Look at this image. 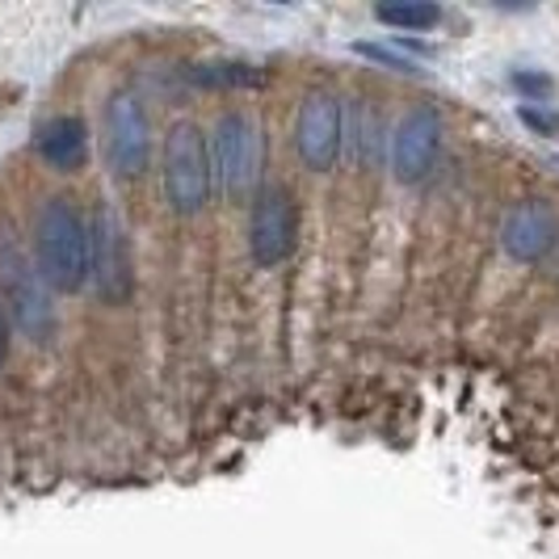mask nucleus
I'll return each mask as SVG.
<instances>
[{
	"label": "nucleus",
	"mask_w": 559,
	"mask_h": 559,
	"mask_svg": "<svg viewBox=\"0 0 559 559\" xmlns=\"http://www.w3.org/2000/svg\"><path fill=\"white\" fill-rule=\"evenodd\" d=\"M0 299L13 316V324L29 341H47L56 333V308H51V286L43 282L34 257L22 249L13 231H0Z\"/></svg>",
	"instance_id": "nucleus-2"
},
{
	"label": "nucleus",
	"mask_w": 559,
	"mask_h": 559,
	"mask_svg": "<svg viewBox=\"0 0 559 559\" xmlns=\"http://www.w3.org/2000/svg\"><path fill=\"white\" fill-rule=\"evenodd\" d=\"M38 156L59 173H72L84 165V152H88V135H84L81 118H51L43 131H38Z\"/></svg>",
	"instance_id": "nucleus-11"
},
{
	"label": "nucleus",
	"mask_w": 559,
	"mask_h": 559,
	"mask_svg": "<svg viewBox=\"0 0 559 559\" xmlns=\"http://www.w3.org/2000/svg\"><path fill=\"white\" fill-rule=\"evenodd\" d=\"M501 240L518 261H534V257H543V252L551 249V240H556V219H551L538 202H522V206L509 211V219H504V227H501Z\"/></svg>",
	"instance_id": "nucleus-10"
},
{
	"label": "nucleus",
	"mask_w": 559,
	"mask_h": 559,
	"mask_svg": "<svg viewBox=\"0 0 559 559\" xmlns=\"http://www.w3.org/2000/svg\"><path fill=\"white\" fill-rule=\"evenodd\" d=\"M106 152H110L114 173L122 177H140L152 156V140H147V118L135 93H114L106 106Z\"/></svg>",
	"instance_id": "nucleus-7"
},
{
	"label": "nucleus",
	"mask_w": 559,
	"mask_h": 559,
	"mask_svg": "<svg viewBox=\"0 0 559 559\" xmlns=\"http://www.w3.org/2000/svg\"><path fill=\"white\" fill-rule=\"evenodd\" d=\"M34 265L51 290H81L88 278V224L68 198H51L34 224Z\"/></svg>",
	"instance_id": "nucleus-1"
},
{
	"label": "nucleus",
	"mask_w": 559,
	"mask_h": 559,
	"mask_svg": "<svg viewBox=\"0 0 559 559\" xmlns=\"http://www.w3.org/2000/svg\"><path fill=\"white\" fill-rule=\"evenodd\" d=\"M4 354H9V324H4V308H0V366H4Z\"/></svg>",
	"instance_id": "nucleus-14"
},
{
	"label": "nucleus",
	"mask_w": 559,
	"mask_h": 559,
	"mask_svg": "<svg viewBox=\"0 0 559 559\" xmlns=\"http://www.w3.org/2000/svg\"><path fill=\"white\" fill-rule=\"evenodd\" d=\"M341 106H336L333 93H311L308 102L299 106V118H295V147L304 156V165L324 173L333 168L336 152H341Z\"/></svg>",
	"instance_id": "nucleus-8"
},
{
	"label": "nucleus",
	"mask_w": 559,
	"mask_h": 559,
	"mask_svg": "<svg viewBox=\"0 0 559 559\" xmlns=\"http://www.w3.org/2000/svg\"><path fill=\"white\" fill-rule=\"evenodd\" d=\"M186 81L202 84V88H249V84L265 81V72L252 63H236V59H215V63L186 68Z\"/></svg>",
	"instance_id": "nucleus-12"
},
{
	"label": "nucleus",
	"mask_w": 559,
	"mask_h": 559,
	"mask_svg": "<svg viewBox=\"0 0 559 559\" xmlns=\"http://www.w3.org/2000/svg\"><path fill=\"white\" fill-rule=\"evenodd\" d=\"M374 17H379L383 26H395V29H429V26H438L442 9H438V4H425V0H417V4L392 0V4H379Z\"/></svg>",
	"instance_id": "nucleus-13"
},
{
	"label": "nucleus",
	"mask_w": 559,
	"mask_h": 559,
	"mask_svg": "<svg viewBox=\"0 0 559 559\" xmlns=\"http://www.w3.org/2000/svg\"><path fill=\"white\" fill-rule=\"evenodd\" d=\"M295 245V206L290 194L282 186H265L257 202H252V219H249V249L252 261L261 270H274L290 257Z\"/></svg>",
	"instance_id": "nucleus-6"
},
{
	"label": "nucleus",
	"mask_w": 559,
	"mask_h": 559,
	"mask_svg": "<svg viewBox=\"0 0 559 559\" xmlns=\"http://www.w3.org/2000/svg\"><path fill=\"white\" fill-rule=\"evenodd\" d=\"M438 143H442V122L433 110H408L400 118L392 135V168L400 181H420L433 160H438Z\"/></svg>",
	"instance_id": "nucleus-9"
},
{
	"label": "nucleus",
	"mask_w": 559,
	"mask_h": 559,
	"mask_svg": "<svg viewBox=\"0 0 559 559\" xmlns=\"http://www.w3.org/2000/svg\"><path fill=\"white\" fill-rule=\"evenodd\" d=\"M215 190L211 147L194 122H177L165 135V194L177 215H198Z\"/></svg>",
	"instance_id": "nucleus-3"
},
{
	"label": "nucleus",
	"mask_w": 559,
	"mask_h": 559,
	"mask_svg": "<svg viewBox=\"0 0 559 559\" xmlns=\"http://www.w3.org/2000/svg\"><path fill=\"white\" fill-rule=\"evenodd\" d=\"M88 282L106 304H122L131 290V252L114 211H97L88 224Z\"/></svg>",
	"instance_id": "nucleus-5"
},
{
	"label": "nucleus",
	"mask_w": 559,
	"mask_h": 559,
	"mask_svg": "<svg viewBox=\"0 0 559 559\" xmlns=\"http://www.w3.org/2000/svg\"><path fill=\"white\" fill-rule=\"evenodd\" d=\"M211 177L227 198H249L261 173V131L249 114H224L211 135Z\"/></svg>",
	"instance_id": "nucleus-4"
}]
</instances>
